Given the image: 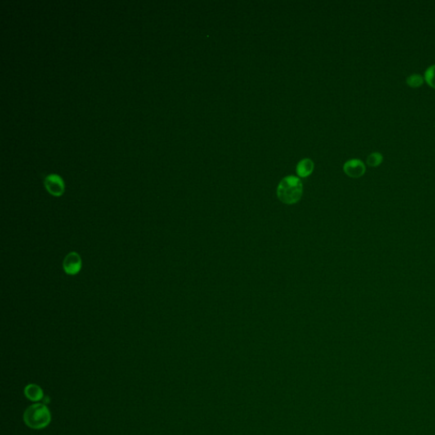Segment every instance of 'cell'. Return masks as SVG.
I'll return each instance as SVG.
<instances>
[{"mask_svg": "<svg viewBox=\"0 0 435 435\" xmlns=\"http://www.w3.org/2000/svg\"><path fill=\"white\" fill-rule=\"evenodd\" d=\"M425 79L431 87L435 89V65L431 66L426 71Z\"/></svg>", "mask_w": 435, "mask_h": 435, "instance_id": "9", "label": "cell"}, {"mask_svg": "<svg viewBox=\"0 0 435 435\" xmlns=\"http://www.w3.org/2000/svg\"><path fill=\"white\" fill-rule=\"evenodd\" d=\"M25 395L32 401H39L43 399L44 392L39 386L32 383L26 387Z\"/></svg>", "mask_w": 435, "mask_h": 435, "instance_id": "7", "label": "cell"}, {"mask_svg": "<svg viewBox=\"0 0 435 435\" xmlns=\"http://www.w3.org/2000/svg\"><path fill=\"white\" fill-rule=\"evenodd\" d=\"M343 171L351 178H359L365 173V167L362 161L351 159L344 163Z\"/></svg>", "mask_w": 435, "mask_h": 435, "instance_id": "5", "label": "cell"}, {"mask_svg": "<svg viewBox=\"0 0 435 435\" xmlns=\"http://www.w3.org/2000/svg\"><path fill=\"white\" fill-rule=\"evenodd\" d=\"M45 186L48 192L54 197H60L65 190V184L60 175L51 173L45 179Z\"/></svg>", "mask_w": 435, "mask_h": 435, "instance_id": "3", "label": "cell"}, {"mask_svg": "<svg viewBox=\"0 0 435 435\" xmlns=\"http://www.w3.org/2000/svg\"><path fill=\"white\" fill-rule=\"evenodd\" d=\"M303 195V184L300 179L290 175L284 178L277 187V197L281 203L292 205L299 202Z\"/></svg>", "mask_w": 435, "mask_h": 435, "instance_id": "1", "label": "cell"}, {"mask_svg": "<svg viewBox=\"0 0 435 435\" xmlns=\"http://www.w3.org/2000/svg\"><path fill=\"white\" fill-rule=\"evenodd\" d=\"M406 82H407L408 84H409L410 87L417 88L419 87V86L423 83V79L420 75H418V74H413V75H410V77H408L407 79H406Z\"/></svg>", "mask_w": 435, "mask_h": 435, "instance_id": "10", "label": "cell"}, {"mask_svg": "<svg viewBox=\"0 0 435 435\" xmlns=\"http://www.w3.org/2000/svg\"><path fill=\"white\" fill-rule=\"evenodd\" d=\"M23 418L29 428L42 429L50 424L51 414L46 405L44 404H34L26 410Z\"/></svg>", "mask_w": 435, "mask_h": 435, "instance_id": "2", "label": "cell"}, {"mask_svg": "<svg viewBox=\"0 0 435 435\" xmlns=\"http://www.w3.org/2000/svg\"><path fill=\"white\" fill-rule=\"evenodd\" d=\"M82 265V258L77 252L68 253L63 260V270L69 275H75L80 272Z\"/></svg>", "mask_w": 435, "mask_h": 435, "instance_id": "4", "label": "cell"}, {"mask_svg": "<svg viewBox=\"0 0 435 435\" xmlns=\"http://www.w3.org/2000/svg\"><path fill=\"white\" fill-rule=\"evenodd\" d=\"M382 161H383V156L381 155L380 153H372L368 157L366 162H367L368 165L375 167V166L379 165L382 163Z\"/></svg>", "mask_w": 435, "mask_h": 435, "instance_id": "8", "label": "cell"}, {"mask_svg": "<svg viewBox=\"0 0 435 435\" xmlns=\"http://www.w3.org/2000/svg\"><path fill=\"white\" fill-rule=\"evenodd\" d=\"M314 170V163L310 158H304L301 160L297 166V173L298 176L306 178L312 173Z\"/></svg>", "mask_w": 435, "mask_h": 435, "instance_id": "6", "label": "cell"}]
</instances>
